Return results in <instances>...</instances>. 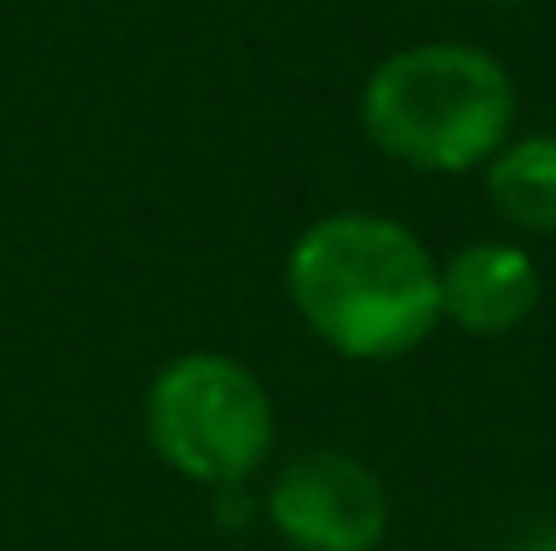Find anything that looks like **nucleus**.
<instances>
[{
  "label": "nucleus",
  "instance_id": "obj_1",
  "mask_svg": "<svg viewBox=\"0 0 556 551\" xmlns=\"http://www.w3.org/2000/svg\"><path fill=\"white\" fill-rule=\"evenodd\" d=\"M292 314L341 358L389 363L416 352L438 325V260L394 216L330 211L287 249Z\"/></svg>",
  "mask_w": 556,
  "mask_h": 551
},
{
  "label": "nucleus",
  "instance_id": "obj_2",
  "mask_svg": "<svg viewBox=\"0 0 556 551\" xmlns=\"http://www.w3.org/2000/svg\"><path fill=\"white\" fill-rule=\"evenodd\" d=\"M357 120L389 163L416 174H470L514 141L519 87L508 65L476 43H405L372 65Z\"/></svg>",
  "mask_w": 556,
  "mask_h": 551
},
{
  "label": "nucleus",
  "instance_id": "obj_3",
  "mask_svg": "<svg viewBox=\"0 0 556 551\" xmlns=\"http://www.w3.org/2000/svg\"><path fill=\"white\" fill-rule=\"evenodd\" d=\"M141 427L152 454L194 487L249 481L276 449V405L260 373L227 352H185L147 384Z\"/></svg>",
  "mask_w": 556,
  "mask_h": 551
},
{
  "label": "nucleus",
  "instance_id": "obj_4",
  "mask_svg": "<svg viewBox=\"0 0 556 551\" xmlns=\"http://www.w3.org/2000/svg\"><path fill=\"white\" fill-rule=\"evenodd\" d=\"M260 514L292 551H378L389 536V492L346 449H303L276 465Z\"/></svg>",
  "mask_w": 556,
  "mask_h": 551
},
{
  "label": "nucleus",
  "instance_id": "obj_5",
  "mask_svg": "<svg viewBox=\"0 0 556 551\" xmlns=\"http://www.w3.org/2000/svg\"><path fill=\"white\" fill-rule=\"evenodd\" d=\"M541 292H546L541 260L508 238H476L459 243L448 260H438V309L454 330L476 341L519 330L541 309Z\"/></svg>",
  "mask_w": 556,
  "mask_h": 551
},
{
  "label": "nucleus",
  "instance_id": "obj_6",
  "mask_svg": "<svg viewBox=\"0 0 556 551\" xmlns=\"http://www.w3.org/2000/svg\"><path fill=\"white\" fill-rule=\"evenodd\" d=\"M486 200L519 233H556V136H514L486 163Z\"/></svg>",
  "mask_w": 556,
  "mask_h": 551
},
{
  "label": "nucleus",
  "instance_id": "obj_7",
  "mask_svg": "<svg viewBox=\"0 0 556 551\" xmlns=\"http://www.w3.org/2000/svg\"><path fill=\"white\" fill-rule=\"evenodd\" d=\"M211 498H216V525L222 530H243V525H254V492H249V481H232V487H211Z\"/></svg>",
  "mask_w": 556,
  "mask_h": 551
},
{
  "label": "nucleus",
  "instance_id": "obj_8",
  "mask_svg": "<svg viewBox=\"0 0 556 551\" xmlns=\"http://www.w3.org/2000/svg\"><path fill=\"white\" fill-rule=\"evenodd\" d=\"M508 551H556V530L546 525V530H530V536H519Z\"/></svg>",
  "mask_w": 556,
  "mask_h": 551
},
{
  "label": "nucleus",
  "instance_id": "obj_9",
  "mask_svg": "<svg viewBox=\"0 0 556 551\" xmlns=\"http://www.w3.org/2000/svg\"><path fill=\"white\" fill-rule=\"evenodd\" d=\"M492 5H525V0H492Z\"/></svg>",
  "mask_w": 556,
  "mask_h": 551
}]
</instances>
